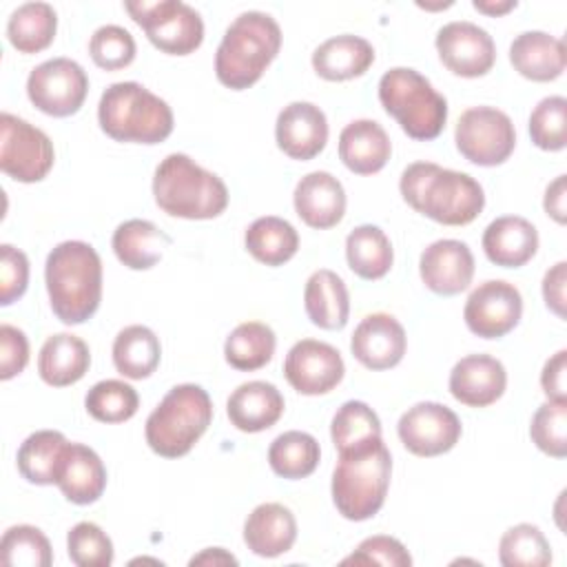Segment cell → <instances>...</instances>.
<instances>
[{"label": "cell", "mask_w": 567, "mask_h": 567, "mask_svg": "<svg viewBox=\"0 0 567 567\" xmlns=\"http://www.w3.org/2000/svg\"><path fill=\"white\" fill-rule=\"evenodd\" d=\"M151 558H135V560H131V563H148ZM153 563H157V565H162L159 560H153Z\"/></svg>", "instance_id": "9f6ffc18"}, {"label": "cell", "mask_w": 567, "mask_h": 567, "mask_svg": "<svg viewBox=\"0 0 567 567\" xmlns=\"http://www.w3.org/2000/svg\"><path fill=\"white\" fill-rule=\"evenodd\" d=\"M100 128L115 142L159 144L173 133V111L140 82L111 84L97 104Z\"/></svg>", "instance_id": "5b68a950"}, {"label": "cell", "mask_w": 567, "mask_h": 567, "mask_svg": "<svg viewBox=\"0 0 567 567\" xmlns=\"http://www.w3.org/2000/svg\"><path fill=\"white\" fill-rule=\"evenodd\" d=\"M534 445L554 458L567 456V401L543 403L529 423Z\"/></svg>", "instance_id": "ee69618b"}, {"label": "cell", "mask_w": 567, "mask_h": 567, "mask_svg": "<svg viewBox=\"0 0 567 567\" xmlns=\"http://www.w3.org/2000/svg\"><path fill=\"white\" fill-rule=\"evenodd\" d=\"M419 272L432 292L452 297L470 288L474 277V255L465 241L439 239L421 252Z\"/></svg>", "instance_id": "d6986e66"}, {"label": "cell", "mask_w": 567, "mask_h": 567, "mask_svg": "<svg viewBox=\"0 0 567 567\" xmlns=\"http://www.w3.org/2000/svg\"><path fill=\"white\" fill-rule=\"evenodd\" d=\"M55 159L44 131L11 113L0 115V168L16 182L33 184L49 175Z\"/></svg>", "instance_id": "8fae6325"}, {"label": "cell", "mask_w": 567, "mask_h": 567, "mask_svg": "<svg viewBox=\"0 0 567 567\" xmlns=\"http://www.w3.org/2000/svg\"><path fill=\"white\" fill-rule=\"evenodd\" d=\"M529 137L543 151H563L567 144V100L543 97L529 115Z\"/></svg>", "instance_id": "7bdbcfd3"}, {"label": "cell", "mask_w": 567, "mask_h": 567, "mask_svg": "<svg viewBox=\"0 0 567 567\" xmlns=\"http://www.w3.org/2000/svg\"><path fill=\"white\" fill-rule=\"evenodd\" d=\"M281 49V29L277 20L264 11H244L226 29L217 53L215 75L233 89H250Z\"/></svg>", "instance_id": "3957f363"}, {"label": "cell", "mask_w": 567, "mask_h": 567, "mask_svg": "<svg viewBox=\"0 0 567 567\" xmlns=\"http://www.w3.org/2000/svg\"><path fill=\"white\" fill-rule=\"evenodd\" d=\"M213 421V401L202 385L182 383L166 392L146 419V443L164 458H179L193 450Z\"/></svg>", "instance_id": "8992f818"}, {"label": "cell", "mask_w": 567, "mask_h": 567, "mask_svg": "<svg viewBox=\"0 0 567 567\" xmlns=\"http://www.w3.org/2000/svg\"><path fill=\"white\" fill-rule=\"evenodd\" d=\"M303 306L317 328L341 330L350 317V297L343 279L328 268L312 272L303 288Z\"/></svg>", "instance_id": "f546056e"}, {"label": "cell", "mask_w": 567, "mask_h": 567, "mask_svg": "<svg viewBox=\"0 0 567 567\" xmlns=\"http://www.w3.org/2000/svg\"><path fill=\"white\" fill-rule=\"evenodd\" d=\"M330 436L339 456L365 452L383 441L381 421L377 412L363 401H346L337 410L332 416Z\"/></svg>", "instance_id": "1f68e13d"}, {"label": "cell", "mask_w": 567, "mask_h": 567, "mask_svg": "<svg viewBox=\"0 0 567 567\" xmlns=\"http://www.w3.org/2000/svg\"><path fill=\"white\" fill-rule=\"evenodd\" d=\"M155 204L171 217L213 219L228 206V188L184 153L166 155L153 175Z\"/></svg>", "instance_id": "277c9868"}, {"label": "cell", "mask_w": 567, "mask_h": 567, "mask_svg": "<svg viewBox=\"0 0 567 567\" xmlns=\"http://www.w3.org/2000/svg\"><path fill=\"white\" fill-rule=\"evenodd\" d=\"M275 140L288 157L308 162L317 157L328 142L326 113L312 102H290L277 115Z\"/></svg>", "instance_id": "ac0fdd59"}, {"label": "cell", "mask_w": 567, "mask_h": 567, "mask_svg": "<svg viewBox=\"0 0 567 567\" xmlns=\"http://www.w3.org/2000/svg\"><path fill=\"white\" fill-rule=\"evenodd\" d=\"M66 551L78 567H109L113 563L111 538L91 520H82L69 529Z\"/></svg>", "instance_id": "f6af8a7d"}, {"label": "cell", "mask_w": 567, "mask_h": 567, "mask_svg": "<svg viewBox=\"0 0 567 567\" xmlns=\"http://www.w3.org/2000/svg\"><path fill=\"white\" fill-rule=\"evenodd\" d=\"M498 560L505 567H545L551 563V547L536 525L518 523L501 536Z\"/></svg>", "instance_id": "ab89813d"}, {"label": "cell", "mask_w": 567, "mask_h": 567, "mask_svg": "<svg viewBox=\"0 0 567 567\" xmlns=\"http://www.w3.org/2000/svg\"><path fill=\"white\" fill-rule=\"evenodd\" d=\"M408 348L403 326L388 312H372L361 319L350 339L352 357L368 370H390L401 363Z\"/></svg>", "instance_id": "e0dca14e"}, {"label": "cell", "mask_w": 567, "mask_h": 567, "mask_svg": "<svg viewBox=\"0 0 567 567\" xmlns=\"http://www.w3.org/2000/svg\"><path fill=\"white\" fill-rule=\"evenodd\" d=\"M277 337L270 326L261 321L239 323L224 343L226 363L239 372H252L270 363L275 354Z\"/></svg>", "instance_id": "74e56055"}, {"label": "cell", "mask_w": 567, "mask_h": 567, "mask_svg": "<svg viewBox=\"0 0 567 567\" xmlns=\"http://www.w3.org/2000/svg\"><path fill=\"white\" fill-rule=\"evenodd\" d=\"M436 51L441 62L461 78H481L496 62V44L492 35L467 20H454L439 29Z\"/></svg>", "instance_id": "2e32d148"}, {"label": "cell", "mask_w": 567, "mask_h": 567, "mask_svg": "<svg viewBox=\"0 0 567 567\" xmlns=\"http://www.w3.org/2000/svg\"><path fill=\"white\" fill-rule=\"evenodd\" d=\"M124 9L140 24L151 44L168 55H188L204 42L202 16L179 0L124 2Z\"/></svg>", "instance_id": "9c48e42d"}, {"label": "cell", "mask_w": 567, "mask_h": 567, "mask_svg": "<svg viewBox=\"0 0 567 567\" xmlns=\"http://www.w3.org/2000/svg\"><path fill=\"white\" fill-rule=\"evenodd\" d=\"M86 93L89 78L71 58L44 60L31 69L27 78V95L31 104L51 117H69L78 113Z\"/></svg>", "instance_id": "7c38bea8"}, {"label": "cell", "mask_w": 567, "mask_h": 567, "mask_svg": "<svg viewBox=\"0 0 567 567\" xmlns=\"http://www.w3.org/2000/svg\"><path fill=\"white\" fill-rule=\"evenodd\" d=\"M66 439L58 430H38L29 434L16 456L18 472L33 485H53Z\"/></svg>", "instance_id": "d590c367"}, {"label": "cell", "mask_w": 567, "mask_h": 567, "mask_svg": "<svg viewBox=\"0 0 567 567\" xmlns=\"http://www.w3.org/2000/svg\"><path fill=\"white\" fill-rule=\"evenodd\" d=\"M392 456L385 443L339 456L332 472V501L337 512L348 520H368L385 503L390 487Z\"/></svg>", "instance_id": "ba28073f"}, {"label": "cell", "mask_w": 567, "mask_h": 567, "mask_svg": "<svg viewBox=\"0 0 567 567\" xmlns=\"http://www.w3.org/2000/svg\"><path fill=\"white\" fill-rule=\"evenodd\" d=\"M346 259L357 277L374 281L390 272L394 250L379 226L361 224L346 237Z\"/></svg>", "instance_id": "836d02e7"}, {"label": "cell", "mask_w": 567, "mask_h": 567, "mask_svg": "<svg viewBox=\"0 0 567 567\" xmlns=\"http://www.w3.org/2000/svg\"><path fill=\"white\" fill-rule=\"evenodd\" d=\"M190 565H237V558L221 547H208L190 558Z\"/></svg>", "instance_id": "db71d44e"}, {"label": "cell", "mask_w": 567, "mask_h": 567, "mask_svg": "<svg viewBox=\"0 0 567 567\" xmlns=\"http://www.w3.org/2000/svg\"><path fill=\"white\" fill-rule=\"evenodd\" d=\"M483 250L501 268H520L538 250V230L518 215L496 217L483 233Z\"/></svg>", "instance_id": "cb8c5ba5"}, {"label": "cell", "mask_w": 567, "mask_h": 567, "mask_svg": "<svg viewBox=\"0 0 567 567\" xmlns=\"http://www.w3.org/2000/svg\"><path fill=\"white\" fill-rule=\"evenodd\" d=\"M390 155V137L374 120H354L339 135V159L357 175L379 173Z\"/></svg>", "instance_id": "4316f807"}, {"label": "cell", "mask_w": 567, "mask_h": 567, "mask_svg": "<svg viewBox=\"0 0 567 567\" xmlns=\"http://www.w3.org/2000/svg\"><path fill=\"white\" fill-rule=\"evenodd\" d=\"M29 286V259L11 244L0 246V306L18 301Z\"/></svg>", "instance_id": "c3c4849f"}, {"label": "cell", "mask_w": 567, "mask_h": 567, "mask_svg": "<svg viewBox=\"0 0 567 567\" xmlns=\"http://www.w3.org/2000/svg\"><path fill=\"white\" fill-rule=\"evenodd\" d=\"M543 208L545 213L558 221L565 224L567 219V175H558L545 190V199H543Z\"/></svg>", "instance_id": "f5cc1de1"}, {"label": "cell", "mask_w": 567, "mask_h": 567, "mask_svg": "<svg viewBox=\"0 0 567 567\" xmlns=\"http://www.w3.org/2000/svg\"><path fill=\"white\" fill-rule=\"evenodd\" d=\"M135 40L120 24H104L89 40L91 60L104 71H120L135 60Z\"/></svg>", "instance_id": "bcb514c9"}, {"label": "cell", "mask_w": 567, "mask_h": 567, "mask_svg": "<svg viewBox=\"0 0 567 567\" xmlns=\"http://www.w3.org/2000/svg\"><path fill=\"white\" fill-rule=\"evenodd\" d=\"M159 339L146 326H126L113 341V365L126 379L142 381L151 377L159 365Z\"/></svg>", "instance_id": "d6a6232c"}, {"label": "cell", "mask_w": 567, "mask_h": 567, "mask_svg": "<svg viewBox=\"0 0 567 567\" xmlns=\"http://www.w3.org/2000/svg\"><path fill=\"white\" fill-rule=\"evenodd\" d=\"M113 252L131 270L153 268L164 248L171 246V237L148 219L122 221L113 233Z\"/></svg>", "instance_id": "4dcf8cb0"}, {"label": "cell", "mask_w": 567, "mask_h": 567, "mask_svg": "<svg viewBox=\"0 0 567 567\" xmlns=\"http://www.w3.org/2000/svg\"><path fill=\"white\" fill-rule=\"evenodd\" d=\"M292 204L306 226L326 230L343 219L346 190L332 173L312 171L297 182Z\"/></svg>", "instance_id": "44dd1931"}, {"label": "cell", "mask_w": 567, "mask_h": 567, "mask_svg": "<svg viewBox=\"0 0 567 567\" xmlns=\"http://www.w3.org/2000/svg\"><path fill=\"white\" fill-rule=\"evenodd\" d=\"M516 0H474L472 2V7L476 9V11H481V13H485V16H505L507 11H512V9H516Z\"/></svg>", "instance_id": "11a10c76"}, {"label": "cell", "mask_w": 567, "mask_h": 567, "mask_svg": "<svg viewBox=\"0 0 567 567\" xmlns=\"http://www.w3.org/2000/svg\"><path fill=\"white\" fill-rule=\"evenodd\" d=\"M44 281L55 317L66 326L84 323L102 301V259L86 241H62L47 257Z\"/></svg>", "instance_id": "7a4b0ae2"}, {"label": "cell", "mask_w": 567, "mask_h": 567, "mask_svg": "<svg viewBox=\"0 0 567 567\" xmlns=\"http://www.w3.org/2000/svg\"><path fill=\"white\" fill-rule=\"evenodd\" d=\"M284 396L277 385L268 381H248L233 390L226 403L230 423L248 434L272 427L284 414Z\"/></svg>", "instance_id": "603a6c76"}, {"label": "cell", "mask_w": 567, "mask_h": 567, "mask_svg": "<svg viewBox=\"0 0 567 567\" xmlns=\"http://www.w3.org/2000/svg\"><path fill=\"white\" fill-rule=\"evenodd\" d=\"M246 250L266 266H284L299 250V235L295 226L281 217L266 215L255 219L244 235Z\"/></svg>", "instance_id": "e575fe53"}, {"label": "cell", "mask_w": 567, "mask_h": 567, "mask_svg": "<svg viewBox=\"0 0 567 567\" xmlns=\"http://www.w3.org/2000/svg\"><path fill=\"white\" fill-rule=\"evenodd\" d=\"M507 388L505 365L492 354H467L450 372V394L467 408L496 403Z\"/></svg>", "instance_id": "ffe728a7"}, {"label": "cell", "mask_w": 567, "mask_h": 567, "mask_svg": "<svg viewBox=\"0 0 567 567\" xmlns=\"http://www.w3.org/2000/svg\"><path fill=\"white\" fill-rule=\"evenodd\" d=\"M321 458L319 443L312 434L290 430L279 434L268 447V463L281 478H306L310 476Z\"/></svg>", "instance_id": "f35d334b"}, {"label": "cell", "mask_w": 567, "mask_h": 567, "mask_svg": "<svg viewBox=\"0 0 567 567\" xmlns=\"http://www.w3.org/2000/svg\"><path fill=\"white\" fill-rule=\"evenodd\" d=\"M567 350H558L549 357L540 372V385L549 401H567Z\"/></svg>", "instance_id": "f907efd6"}, {"label": "cell", "mask_w": 567, "mask_h": 567, "mask_svg": "<svg viewBox=\"0 0 567 567\" xmlns=\"http://www.w3.org/2000/svg\"><path fill=\"white\" fill-rule=\"evenodd\" d=\"M29 363L27 334L9 323L0 326V379L9 381L18 377Z\"/></svg>", "instance_id": "681fc988"}, {"label": "cell", "mask_w": 567, "mask_h": 567, "mask_svg": "<svg viewBox=\"0 0 567 567\" xmlns=\"http://www.w3.org/2000/svg\"><path fill=\"white\" fill-rule=\"evenodd\" d=\"M379 102L412 140H434L447 122V100L410 66H394L379 80Z\"/></svg>", "instance_id": "52a82bcc"}, {"label": "cell", "mask_w": 567, "mask_h": 567, "mask_svg": "<svg viewBox=\"0 0 567 567\" xmlns=\"http://www.w3.org/2000/svg\"><path fill=\"white\" fill-rule=\"evenodd\" d=\"M374 62V49L365 38L343 33L328 38L312 53V69L328 82H343L363 75Z\"/></svg>", "instance_id": "83f0119b"}, {"label": "cell", "mask_w": 567, "mask_h": 567, "mask_svg": "<svg viewBox=\"0 0 567 567\" xmlns=\"http://www.w3.org/2000/svg\"><path fill=\"white\" fill-rule=\"evenodd\" d=\"M0 560L9 567H49L53 563V549L42 529L13 525L2 536Z\"/></svg>", "instance_id": "b9f144b4"}, {"label": "cell", "mask_w": 567, "mask_h": 567, "mask_svg": "<svg viewBox=\"0 0 567 567\" xmlns=\"http://www.w3.org/2000/svg\"><path fill=\"white\" fill-rule=\"evenodd\" d=\"M396 432L403 447L414 456H439L458 443L463 427L447 405L421 401L401 414Z\"/></svg>", "instance_id": "5bb4252c"}, {"label": "cell", "mask_w": 567, "mask_h": 567, "mask_svg": "<svg viewBox=\"0 0 567 567\" xmlns=\"http://www.w3.org/2000/svg\"><path fill=\"white\" fill-rule=\"evenodd\" d=\"M346 365L339 350L326 341L301 339L284 361L286 381L306 396H319L334 390L343 379Z\"/></svg>", "instance_id": "9a60e30c"}, {"label": "cell", "mask_w": 567, "mask_h": 567, "mask_svg": "<svg viewBox=\"0 0 567 567\" xmlns=\"http://www.w3.org/2000/svg\"><path fill=\"white\" fill-rule=\"evenodd\" d=\"M454 142L467 162L476 166H498L514 153L516 128L501 109L472 106L461 113Z\"/></svg>", "instance_id": "30bf717a"}, {"label": "cell", "mask_w": 567, "mask_h": 567, "mask_svg": "<svg viewBox=\"0 0 567 567\" xmlns=\"http://www.w3.org/2000/svg\"><path fill=\"white\" fill-rule=\"evenodd\" d=\"M399 190L416 213L443 226H465L485 206L483 186L472 175L434 162L410 164L401 173Z\"/></svg>", "instance_id": "6da1fadb"}, {"label": "cell", "mask_w": 567, "mask_h": 567, "mask_svg": "<svg viewBox=\"0 0 567 567\" xmlns=\"http://www.w3.org/2000/svg\"><path fill=\"white\" fill-rule=\"evenodd\" d=\"M91 365V352L84 339L71 332L51 334L38 357V374L53 388H66L78 383Z\"/></svg>", "instance_id": "f1b7e54d"}, {"label": "cell", "mask_w": 567, "mask_h": 567, "mask_svg": "<svg viewBox=\"0 0 567 567\" xmlns=\"http://www.w3.org/2000/svg\"><path fill=\"white\" fill-rule=\"evenodd\" d=\"M55 485L69 503L91 505L104 494L106 467L89 445L66 443L58 465Z\"/></svg>", "instance_id": "7402d4cb"}, {"label": "cell", "mask_w": 567, "mask_h": 567, "mask_svg": "<svg viewBox=\"0 0 567 567\" xmlns=\"http://www.w3.org/2000/svg\"><path fill=\"white\" fill-rule=\"evenodd\" d=\"M297 540V520L281 503L257 505L244 523V543L261 558H275L292 549Z\"/></svg>", "instance_id": "d4e9b609"}, {"label": "cell", "mask_w": 567, "mask_h": 567, "mask_svg": "<svg viewBox=\"0 0 567 567\" xmlns=\"http://www.w3.org/2000/svg\"><path fill=\"white\" fill-rule=\"evenodd\" d=\"M84 408L100 423H124L135 416L140 396L133 385L120 379H106L86 392Z\"/></svg>", "instance_id": "60d3db41"}, {"label": "cell", "mask_w": 567, "mask_h": 567, "mask_svg": "<svg viewBox=\"0 0 567 567\" xmlns=\"http://www.w3.org/2000/svg\"><path fill=\"white\" fill-rule=\"evenodd\" d=\"M523 317L520 290L503 279L478 284L463 308V319L470 332L481 339H501L512 332Z\"/></svg>", "instance_id": "4fadbf2b"}, {"label": "cell", "mask_w": 567, "mask_h": 567, "mask_svg": "<svg viewBox=\"0 0 567 567\" xmlns=\"http://www.w3.org/2000/svg\"><path fill=\"white\" fill-rule=\"evenodd\" d=\"M58 31V13L49 2H24L7 22V38L20 53L47 49Z\"/></svg>", "instance_id": "8d00e7d4"}, {"label": "cell", "mask_w": 567, "mask_h": 567, "mask_svg": "<svg viewBox=\"0 0 567 567\" xmlns=\"http://www.w3.org/2000/svg\"><path fill=\"white\" fill-rule=\"evenodd\" d=\"M343 565H390V567H410L412 556L401 540L392 536H370L359 543V547L341 560Z\"/></svg>", "instance_id": "7dc6e473"}, {"label": "cell", "mask_w": 567, "mask_h": 567, "mask_svg": "<svg viewBox=\"0 0 567 567\" xmlns=\"http://www.w3.org/2000/svg\"><path fill=\"white\" fill-rule=\"evenodd\" d=\"M565 284H567V264L558 261L543 277V299L547 308L560 319H565Z\"/></svg>", "instance_id": "816d5d0a"}, {"label": "cell", "mask_w": 567, "mask_h": 567, "mask_svg": "<svg viewBox=\"0 0 567 567\" xmlns=\"http://www.w3.org/2000/svg\"><path fill=\"white\" fill-rule=\"evenodd\" d=\"M509 62L532 82H551L565 71V42L545 31H525L509 44Z\"/></svg>", "instance_id": "484cf974"}]
</instances>
